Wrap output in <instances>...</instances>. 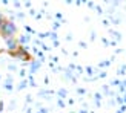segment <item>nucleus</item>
<instances>
[{
	"label": "nucleus",
	"instance_id": "1",
	"mask_svg": "<svg viewBox=\"0 0 126 113\" xmlns=\"http://www.w3.org/2000/svg\"><path fill=\"white\" fill-rule=\"evenodd\" d=\"M16 32H17V26L11 20H3L2 22V24H0V35H2L5 40L14 38Z\"/></svg>",
	"mask_w": 126,
	"mask_h": 113
},
{
	"label": "nucleus",
	"instance_id": "2",
	"mask_svg": "<svg viewBox=\"0 0 126 113\" xmlns=\"http://www.w3.org/2000/svg\"><path fill=\"white\" fill-rule=\"evenodd\" d=\"M9 55H11V56H16L17 60L25 61V63L31 60V55L28 54V47H26V46H25V47H20V46H18L17 51H16V52H9Z\"/></svg>",
	"mask_w": 126,
	"mask_h": 113
},
{
	"label": "nucleus",
	"instance_id": "3",
	"mask_svg": "<svg viewBox=\"0 0 126 113\" xmlns=\"http://www.w3.org/2000/svg\"><path fill=\"white\" fill-rule=\"evenodd\" d=\"M5 41H6V46H8L9 52H16L18 49V41L16 38H9V40H5Z\"/></svg>",
	"mask_w": 126,
	"mask_h": 113
},
{
	"label": "nucleus",
	"instance_id": "4",
	"mask_svg": "<svg viewBox=\"0 0 126 113\" xmlns=\"http://www.w3.org/2000/svg\"><path fill=\"white\" fill-rule=\"evenodd\" d=\"M39 67H40V63H37V61H35V63H32V64H31V72H35Z\"/></svg>",
	"mask_w": 126,
	"mask_h": 113
},
{
	"label": "nucleus",
	"instance_id": "5",
	"mask_svg": "<svg viewBox=\"0 0 126 113\" xmlns=\"http://www.w3.org/2000/svg\"><path fill=\"white\" fill-rule=\"evenodd\" d=\"M115 99H117V101H115L117 104H123V102H125V98H122V96H117Z\"/></svg>",
	"mask_w": 126,
	"mask_h": 113
},
{
	"label": "nucleus",
	"instance_id": "6",
	"mask_svg": "<svg viewBox=\"0 0 126 113\" xmlns=\"http://www.w3.org/2000/svg\"><path fill=\"white\" fill-rule=\"evenodd\" d=\"M29 40V37L28 35H25V37H22V38H20V41H18V43H26Z\"/></svg>",
	"mask_w": 126,
	"mask_h": 113
},
{
	"label": "nucleus",
	"instance_id": "7",
	"mask_svg": "<svg viewBox=\"0 0 126 113\" xmlns=\"http://www.w3.org/2000/svg\"><path fill=\"white\" fill-rule=\"evenodd\" d=\"M25 87H26V81H22V83H20V86H18V89H25Z\"/></svg>",
	"mask_w": 126,
	"mask_h": 113
},
{
	"label": "nucleus",
	"instance_id": "8",
	"mask_svg": "<svg viewBox=\"0 0 126 113\" xmlns=\"http://www.w3.org/2000/svg\"><path fill=\"white\" fill-rule=\"evenodd\" d=\"M109 64H111V63H109V61H103V63H102V64H100V67H105V66H109Z\"/></svg>",
	"mask_w": 126,
	"mask_h": 113
},
{
	"label": "nucleus",
	"instance_id": "9",
	"mask_svg": "<svg viewBox=\"0 0 126 113\" xmlns=\"http://www.w3.org/2000/svg\"><path fill=\"white\" fill-rule=\"evenodd\" d=\"M105 77H106V72H102V73L98 75V78H105Z\"/></svg>",
	"mask_w": 126,
	"mask_h": 113
},
{
	"label": "nucleus",
	"instance_id": "10",
	"mask_svg": "<svg viewBox=\"0 0 126 113\" xmlns=\"http://www.w3.org/2000/svg\"><path fill=\"white\" fill-rule=\"evenodd\" d=\"M59 105H60V107H65V102H63L62 99H59Z\"/></svg>",
	"mask_w": 126,
	"mask_h": 113
},
{
	"label": "nucleus",
	"instance_id": "11",
	"mask_svg": "<svg viewBox=\"0 0 126 113\" xmlns=\"http://www.w3.org/2000/svg\"><path fill=\"white\" fill-rule=\"evenodd\" d=\"M59 95H60V96H65V95H66V92H65V90H62V92H59Z\"/></svg>",
	"mask_w": 126,
	"mask_h": 113
},
{
	"label": "nucleus",
	"instance_id": "12",
	"mask_svg": "<svg viewBox=\"0 0 126 113\" xmlns=\"http://www.w3.org/2000/svg\"><path fill=\"white\" fill-rule=\"evenodd\" d=\"M2 22H3V17H2V15H0V24H2Z\"/></svg>",
	"mask_w": 126,
	"mask_h": 113
},
{
	"label": "nucleus",
	"instance_id": "13",
	"mask_svg": "<svg viewBox=\"0 0 126 113\" xmlns=\"http://www.w3.org/2000/svg\"><path fill=\"white\" fill-rule=\"evenodd\" d=\"M80 113H86V112H80Z\"/></svg>",
	"mask_w": 126,
	"mask_h": 113
}]
</instances>
